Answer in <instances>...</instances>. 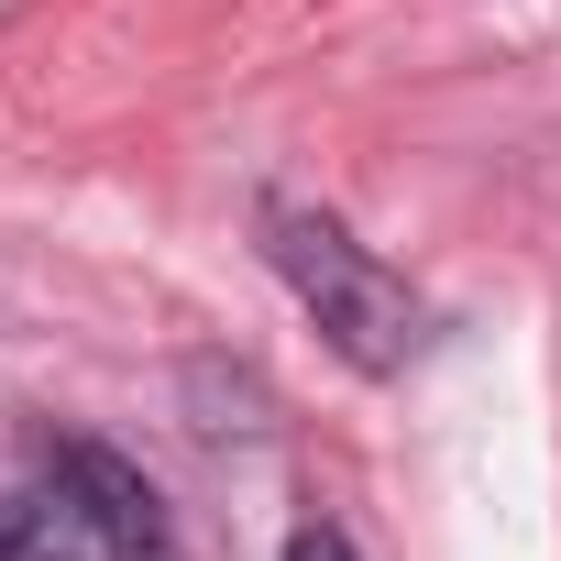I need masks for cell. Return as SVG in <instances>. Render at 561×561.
<instances>
[{
	"label": "cell",
	"mask_w": 561,
	"mask_h": 561,
	"mask_svg": "<svg viewBox=\"0 0 561 561\" xmlns=\"http://www.w3.org/2000/svg\"><path fill=\"white\" fill-rule=\"evenodd\" d=\"M264 264L287 275V298L320 320V342L364 375H408L430 353V309L397 264H375L331 209H298V198H264Z\"/></svg>",
	"instance_id": "1"
},
{
	"label": "cell",
	"mask_w": 561,
	"mask_h": 561,
	"mask_svg": "<svg viewBox=\"0 0 561 561\" xmlns=\"http://www.w3.org/2000/svg\"><path fill=\"white\" fill-rule=\"evenodd\" d=\"M45 484L67 495V517H78L111 561H165V495H154L144 462H122L111 440H45Z\"/></svg>",
	"instance_id": "2"
},
{
	"label": "cell",
	"mask_w": 561,
	"mask_h": 561,
	"mask_svg": "<svg viewBox=\"0 0 561 561\" xmlns=\"http://www.w3.org/2000/svg\"><path fill=\"white\" fill-rule=\"evenodd\" d=\"M0 561H111L78 517H67V495L45 484V495H0Z\"/></svg>",
	"instance_id": "3"
},
{
	"label": "cell",
	"mask_w": 561,
	"mask_h": 561,
	"mask_svg": "<svg viewBox=\"0 0 561 561\" xmlns=\"http://www.w3.org/2000/svg\"><path fill=\"white\" fill-rule=\"evenodd\" d=\"M287 561H353V539H342V528H331V517H309V528H298V539H287Z\"/></svg>",
	"instance_id": "4"
}]
</instances>
